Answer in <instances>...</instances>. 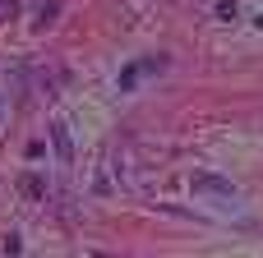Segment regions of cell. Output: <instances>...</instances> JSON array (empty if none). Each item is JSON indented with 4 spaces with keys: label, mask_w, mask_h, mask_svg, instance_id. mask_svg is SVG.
Listing matches in <instances>:
<instances>
[{
    "label": "cell",
    "mask_w": 263,
    "mask_h": 258,
    "mask_svg": "<svg viewBox=\"0 0 263 258\" xmlns=\"http://www.w3.org/2000/svg\"><path fill=\"white\" fill-rule=\"evenodd\" d=\"M190 185H194V194H208V199H236V185L222 175H194Z\"/></svg>",
    "instance_id": "6da1fadb"
},
{
    "label": "cell",
    "mask_w": 263,
    "mask_h": 258,
    "mask_svg": "<svg viewBox=\"0 0 263 258\" xmlns=\"http://www.w3.org/2000/svg\"><path fill=\"white\" fill-rule=\"evenodd\" d=\"M51 138H55V152H60V162L69 166V162H74V143H69V129H65L60 120L51 125Z\"/></svg>",
    "instance_id": "7a4b0ae2"
},
{
    "label": "cell",
    "mask_w": 263,
    "mask_h": 258,
    "mask_svg": "<svg viewBox=\"0 0 263 258\" xmlns=\"http://www.w3.org/2000/svg\"><path fill=\"white\" fill-rule=\"evenodd\" d=\"M18 189H23L28 199H42V194H46V180H42V175H23V180H18Z\"/></svg>",
    "instance_id": "3957f363"
},
{
    "label": "cell",
    "mask_w": 263,
    "mask_h": 258,
    "mask_svg": "<svg viewBox=\"0 0 263 258\" xmlns=\"http://www.w3.org/2000/svg\"><path fill=\"white\" fill-rule=\"evenodd\" d=\"M134 83H139V65H125V69H120V92H129Z\"/></svg>",
    "instance_id": "277c9868"
},
{
    "label": "cell",
    "mask_w": 263,
    "mask_h": 258,
    "mask_svg": "<svg viewBox=\"0 0 263 258\" xmlns=\"http://www.w3.org/2000/svg\"><path fill=\"white\" fill-rule=\"evenodd\" d=\"M217 18L231 23V18H236V0H217Z\"/></svg>",
    "instance_id": "5b68a950"
},
{
    "label": "cell",
    "mask_w": 263,
    "mask_h": 258,
    "mask_svg": "<svg viewBox=\"0 0 263 258\" xmlns=\"http://www.w3.org/2000/svg\"><path fill=\"white\" fill-rule=\"evenodd\" d=\"M18 249H23V245H18V235H5V254L18 258Z\"/></svg>",
    "instance_id": "8992f818"
},
{
    "label": "cell",
    "mask_w": 263,
    "mask_h": 258,
    "mask_svg": "<svg viewBox=\"0 0 263 258\" xmlns=\"http://www.w3.org/2000/svg\"><path fill=\"white\" fill-rule=\"evenodd\" d=\"M259 28H263V14H259Z\"/></svg>",
    "instance_id": "52a82bcc"
}]
</instances>
